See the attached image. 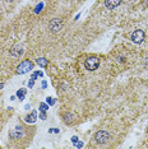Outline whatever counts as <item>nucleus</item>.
<instances>
[{"instance_id":"obj_8","label":"nucleus","mask_w":148,"mask_h":149,"mask_svg":"<svg viewBox=\"0 0 148 149\" xmlns=\"http://www.w3.org/2000/svg\"><path fill=\"white\" fill-rule=\"evenodd\" d=\"M23 51H24V49H23L21 45L14 46V47H13V50H12V55L14 56V57H19L23 54Z\"/></svg>"},{"instance_id":"obj_10","label":"nucleus","mask_w":148,"mask_h":149,"mask_svg":"<svg viewBox=\"0 0 148 149\" xmlns=\"http://www.w3.org/2000/svg\"><path fill=\"white\" fill-rule=\"evenodd\" d=\"M36 61H37V64H38L40 66H42V68H46V66H47V64H49V63H47V60L43 59V57H38V59H37Z\"/></svg>"},{"instance_id":"obj_14","label":"nucleus","mask_w":148,"mask_h":149,"mask_svg":"<svg viewBox=\"0 0 148 149\" xmlns=\"http://www.w3.org/2000/svg\"><path fill=\"white\" fill-rule=\"evenodd\" d=\"M46 101H47V104H54V103H55V100L51 98V97H47V98H46Z\"/></svg>"},{"instance_id":"obj_13","label":"nucleus","mask_w":148,"mask_h":149,"mask_svg":"<svg viewBox=\"0 0 148 149\" xmlns=\"http://www.w3.org/2000/svg\"><path fill=\"white\" fill-rule=\"evenodd\" d=\"M42 6H43V3H40V4L37 5V8L35 9V13H40V10L42 9Z\"/></svg>"},{"instance_id":"obj_11","label":"nucleus","mask_w":148,"mask_h":149,"mask_svg":"<svg viewBox=\"0 0 148 149\" xmlns=\"http://www.w3.org/2000/svg\"><path fill=\"white\" fill-rule=\"evenodd\" d=\"M24 96H26V89H19L18 92H17V97H19L21 100H23Z\"/></svg>"},{"instance_id":"obj_3","label":"nucleus","mask_w":148,"mask_h":149,"mask_svg":"<svg viewBox=\"0 0 148 149\" xmlns=\"http://www.w3.org/2000/svg\"><path fill=\"white\" fill-rule=\"evenodd\" d=\"M109 139H110V134L105 130H100L95 134V141L98 144H105L106 141H109Z\"/></svg>"},{"instance_id":"obj_5","label":"nucleus","mask_w":148,"mask_h":149,"mask_svg":"<svg viewBox=\"0 0 148 149\" xmlns=\"http://www.w3.org/2000/svg\"><path fill=\"white\" fill-rule=\"evenodd\" d=\"M144 37H146V35H144V32L142 29H137V31L133 32V35H132V41L134 43H142Z\"/></svg>"},{"instance_id":"obj_19","label":"nucleus","mask_w":148,"mask_h":149,"mask_svg":"<svg viewBox=\"0 0 148 149\" xmlns=\"http://www.w3.org/2000/svg\"><path fill=\"white\" fill-rule=\"evenodd\" d=\"M77 147H78V148H82V147H83V143H82V141H79V143L77 141Z\"/></svg>"},{"instance_id":"obj_12","label":"nucleus","mask_w":148,"mask_h":149,"mask_svg":"<svg viewBox=\"0 0 148 149\" xmlns=\"http://www.w3.org/2000/svg\"><path fill=\"white\" fill-rule=\"evenodd\" d=\"M47 103H41V104H40V110H41V111H47Z\"/></svg>"},{"instance_id":"obj_6","label":"nucleus","mask_w":148,"mask_h":149,"mask_svg":"<svg viewBox=\"0 0 148 149\" xmlns=\"http://www.w3.org/2000/svg\"><path fill=\"white\" fill-rule=\"evenodd\" d=\"M24 129H23L22 126H17L15 129H13L12 130V133H10V136L13 138V139H18V138H21V136H23V134H24Z\"/></svg>"},{"instance_id":"obj_20","label":"nucleus","mask_w":148,"mask_h":149,"mask_svg":"<svg viewBox=\"0 0 148 149\" xmlns=\"http://www.w3.org/2000/svg\"><path fill=\"white\" fill-rule=\"evenodd\" d=\"M46 86H47V83H46V82H42V88H46Z\"/></svg>"},{"instance_id":"obj_18","label":"nucleus","mask_w":148,"mask_h":149,"mask_svg":"<svg viewBox=\"0 0 148 149\" xmlns=\"http://www.w3.org/2000/svg\"><path fill=\"white\" fill-rule=\"evenodd\" d=\"M77 141H78V138H77V136H73V138H72V143H73V144H75Z\"/></svg>"},{"instance_id":"obj_9","label":"nucleus","mask_w":148,"mask_h":149,"mask_svg":"<svg viewBox=\"0 0 148 149\" xmlns=\"http://www.w3.org/2000/svg\"><path fill=\"white\" fill-rule=\"evenodd\" d=\"M36 117H37V113L33 111V112H31L29 115H27V116L24 117V120H26V123L32 124V123H35V121H36Z\"/></svg>"},{"instance_id":"obj_4","label":"nucleus","mask_w":148,"mask_h":149,"mask_svg":"<svg viewBox=\"0 0 148 149\" xmlns=\"http://www.w3.org/2000/svg\"><path fill=\"white\" fill-rule=\"evenodd\" d=\"M49 28L51 29L52 32H58L63 28V21L60 18H54L49 24Z\"/></svg>"},{"instance_id":"obj_21","label":"nucleus","mask_w":148,"mask_h":149,"mask_svg":"<svg viewBox=\"0 0 148 149\" xmlns=\"http://www.w3.org/2000/svg\"><path fill=\"white\" fill-rule=\"evenodd\" d=\"M1 87H3V84H1V83H0V88H1Z\"/></svg>"},{"instance_id":"obj_7","label":"nucleus","mask_w":148,"mask_h":149,"mask_svg":"<svg viewBox=\"0 0 148 149\" xmlns=\"http://www.w3.org/2000/svg\"><path fill=\"white\" fill-rule=\"evenodd\" d=\"M121 0H105V6L107 9H114L120 5Z\"/></svg>"},{"instance_id":"obj_1","label":"nucleus","mask_w":148,"mask_h":149,"mask_svg":"<svg viewBox=\"0 0 148 149\" xmlns=\"http://www.w3.org/2000/svg\"><path fill=\"white\" fill-rule=\"evenodd\" d=\"M32 69H33V63L29 61V60H24L17 68V74H26V73L31 72Z\"/></svg>"},{"instance_id":"obj_23","label":"nucleus","mask_w":148,"mask_h":149,"mask_svg":"<svg viewBox=\"0 0 148 149\" xmlns=\"http://www.w3.org/2000/svg\"><path fill=\"white\" fill-rule=\"evenodd\" d=\"M147 134H148V129H147Z\"/></svg>"},{"instance_id":"obj_17","label":"nucleus","mask_w":148,"mask_h":149,"mask_svg":"<svg viewBox=\"0 0 148 149\" xmlns=\"http://www.w3.org/2000/svg\"><path fill=\"white\" fill-rule=\"evenodd\" d=\"M33 84H35V79H32V78H31V80H29L28 87H29V88H32V87H33Z\"/></svg>"},{"instance_id":"obj_22","label":"nucleus","mask_w":148,"mask_h":149,"mask_svg":"<svg viewBox=\"0 0 148 149\" xmlns=\"http://www.w3.org/2000/svg\"><path fill=\"white\" fill-rule=\"evenodd\" d=\"M6 1H12V0H6Z\"/></svg>"},{"instance_id":"obj_16","label":"nucleus","mask_w":148,"mask_h":149,"mask_svg":"<svg viewBox=\"0 0 148 149\" xmlns=\"http://www.w3.org/2000/svg\"><path fill=\"white\" fill-rule=\"evenodd\" d=\"M65 118H66V123H70V121H72L70 118H74V116H73V115H66Z\"/></svg>"},{"instance_id":"obj_2","label":"nucleus","mask_w":148,"mask_h":149,"mask_svg":"<svg viewBox=\"0 0 148 149\" xmlns=\"http://www.w3.org/2000/svg\"><path fill=\"white\" fill-rule=\"evenodd\" d=\"M84 66L87 70L93 72V70H96L100 66V59L98 57H88L84 61Z\"/></svg>"},{"instance_id":"obj_15","label":"nucleus","mask_w":148,"mask_h":149,"mask_svg":"<svg viewBox=\"0 0 148 149\" xmlns=\"http://www.w3.org/2000/svg\"><path fill=\"white\" fill-rule=\"evenodd\" d=\"M40 118H41V120H45V118H46V111H41V115H40Z\"/></svg>"}]
</instances>
